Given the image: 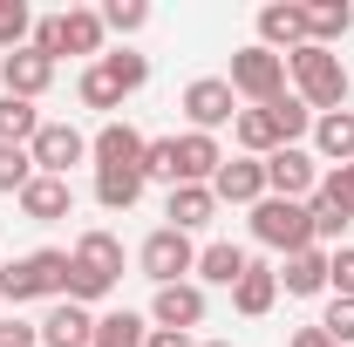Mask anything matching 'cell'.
I'll use <instances>...</instances> for the list:
<instances>
[{"mask_svg":"<svg viewBox=\"0 0 354 347\" xmlns=\"http://www.w3.org/2000/svg\"><path fill=\"white\" fill-rule=\"evenodd\" d=\"M286 75H293V95L307 102V109H320V116H334L341 102H348V68H341V55L334 48H293L286 55Z\"/></svg>","mask_w":354,"mask_h":347,"instance_id":"obj_1","label":"cell"},{"mask_svg":"<svg viewBox=\"0 0 354 347\" xmlns=\"http://www.w3.org/2000/svg\"><path fill=\"white\" fill-rule=\"evenodd\" d=\"M0 300H68V252H28L0 265Z\"/></svg>","mask_w":354,"mask_h":347,"instance_id":"obj_2","label":"cell"},{"mask_svg":"<svg viewBox=\"0 0 354 347\" xmlns=\"http://www.w3.org/2000/svg\"><path fill=\"white\" fill-rule=\"evenodd\" d=\"M102 14L95 7H68V14H48V21H35V55H102Z\"/></svg>","mask_w":354,"mask_h":347,"instance_id":"obj_3","label":"cell"},{"mask_svg":"<svg viewBox=\"0 0 354 347\" xmlns=\"http://www.w3.org/2000/svg\"><path fill=\"white\" fill-rule=\"evenodd\" d=\"M225 82H232V95H245L252 109H266V102L286 95V55H272V48L252 41V48L232 55V75H225Z\"/></svg>","mask_w":354,"mask_h":347,"instance_id":"obj_4","label":"cell"},{"mask_svg":"<svg viewBox=\"0 0 354 347\" xmlns=\"http://www.w3.org/2000/svg\"><path fill=\"white\" fill-rule=\"evenodd\" d=\"M252 238L293 259V252H307V245H313V218H307V205H286V198H259V205H252Z\"/></svg>","mask_w":354,"mask_h":347,"instance_id":"obj_5","label":"cell"},{"mask_svg":"<svg viewBox=\"0 0 354 347\" xmlns=\"http://www.w3.org/2000/svg\"><path fill=\"white\" fill-rule=\"evenodd\" d=\"M136 265H143V279H150V286H177L184 272H198V245H191V232L157 225V232L136 245Z\"/></svg>","mask_w":354,"mask_h":347,"instance_id":"obj_6","label":"cell"},{"mask_svg":"<svg viewBox=\"0 0 354 347\" xmlns=\"http://www.w3.org/2000/svg\"><path fill=\"white\" fill-rule=\"evenodd\" d=\"M184 116H191V130H198V136L239 123V95H232V82H225V75H198V82L184 88Z\"/></svg>","mask_w":354,"mask_h":347,"instance_id":"obj_7","label":"cell"},{"mask_svg":"<svg viewBox=\"0 0 354 347\" xmlns=\"http://www.w3.org/2000/svg\"><path fill=\"white\" fill-rule=\"evenodd\" d=\"M313 191H320V177H313V157L300 150V143H286V150H272V157H266V198L307 205Z\"/></svg>","mask_w":354,"mask_h":347,"instance_id":"obj_8","label":"cell"},{"mask_svg":"<svg viewBox=\"0 0 354 347\" xmlns=\"http://www.w3.org/2000/svg\"><path fill=\"white\" fill-rule=\"evenodd\" d=\"M28 157H35V171H41V177H68L88 157V136L68 130V123H41L35 143H28Z\"/></svg>","mask_w":354,"mask_h":347,"instance_id":"obj_9","label":"cell"},{"mask_svg":"<svg viewBox=\"0 0 354 347\" xmlns=\"http://www.w3.org/2000/svg\"><path fill=\"white\" fill-rule=\"evenodd\" d=\"M143 143L150 136L136 123H102L95 143H88V157H95V171H143Z\"/></svg>","mask_w":354,"mask_h":347,"instance_id":"obj_10","label":"cell"},{"mask_svg":"<svg viewBox=\"0 0 354 347\" xmlns=\"http://www.w3.org/2000/svg\"><path fill=\"white\" fill-rule=\"evenodd\" d=\"M150 320H157V327H171V334H191V327L205 320V286H191V279H177V286H157V300H150Z\"/></svg>","mask_w":354,"mask_h":347,"instance_id":"obj_11","label":"cell"},{"mask_svg":"<svg viewBox=\"0 0 354 347\" xmlns=\"http://www.w3.org/2000/svg\"><path fill=\"white\" fill-rule=\"evenodd\" d=\"M212 198H225V205H259L266 198V164L259 157H225L218 177H212Z\"/></svg>","mask_w":354,"mask_h":347,"instance_id":"obj_12","label":"cell"},{"mask_svg":"<svg viewBox=\"0 0 354 347\" xmlns=\"http://www.w3.org/2000/svg\"><path fill=\"white\" fill-rule=\"evenodd\" d=\"M0 82H7V95L35 102V95L55 82V62H48V55H35V48H14V55H0Z\"/></svg>","mask_w":354,"mask_h":347,"instance_id":"obj_13","label":"cell"},{"mask_svg":"<svg viewBox=\"0 0 354 347\" xmlns=\"http://www.w3.org/2000/svg\"><path fill=\"white\" fill-rule=\"evenodd\" d=\"M21 212L35 218V225H62V218L75 212V184H68V177H41V171H35V184L21 191Z\"/></svg>","mask_w":354,"mask_h":347,"instance_id":"obj_14","label":"cell"},{"mask_svg":"<svg viewBox=\"0 0 354 347\" xmlns=\"http://www.w3.org/2000/svg\"><path fill=\"white\" fill-rule=\"evenodd\" d=\"M259 48H307V7H286V0H272V7H259Z\"/></svg>","mask_w":354,"mask_h":347,"instance_id":"obj_15","label":"cell"},{"mask_svg":"<svg viewBox=\"0 0 354 347\" xmlns=\"http://www.w3.org/2000/svg\"><path fill=\"white\" fill-rule=\"evenodd\" d=\"M225 164V150H218V136H177V184H212Z\"/></svg>","mask_w":354,"mask_h":347,"instance_id":"obj_16","label":"cell"},{"mask_svg":"<svg viewBox=\"0 0 354 347\" xmlns=\"http://www.w3.org/2000/svg\"><path fill=\"white\" fill-rule=\"evenodd\" d=\"M75 265H82L88 279L116 286V279H123V245H116V232H82V245H75Z\"/></svg>","mask_w":354,"mask_h":347,"instance_id":"obj_17","label":"cell"},{"mask_svg":"<svg viewBox=\"0 0 354 347\" xmlns=\"http://www.w3.org/2000/svg\"><path fill=\"white\" fill-rule=\"evenodd\" d=\"M88 341H95V320H88V306H75V300H62L41 320V347H88Z\"/></svg>","mask_w":354,"mask_h":347,"instance_id":"obj_18","label":"cell"},{"mask_svg":"<svg viewBox=\"0 0 354 347\" xmlns=\"http://www.w3.org/2000/svg\"><path fill=\"white\" fill-rule=\"evenodd\" d=\"M212 212H218L212 184H177V191H171V205H164L171 232H198V225H212Z\"/></svg>","mask_w":354,"mask_h":347,"instance_id":"obj_19","label":"cell"},{"mask_svg":"<svg viewBox=\"0 0 354 347\" xmlns=\"http://www.w3.org/2000/svg\"><path fill=\"white\" fill-rule=\"evenodd\" d=\"M272 300H279V272H272V265H245V279L232 286V306H239L245 320H266Z\"/></svg>","mask_w":354,"mask_h":347,"instance_id":"obj_20","label":"cell"},{"mask_svg":"<svg viewBox=\"0 0 354 347\" xmlns=\"http://www.w3.org/2000/svg\"><path fill=\"white\" fill-rule=\"evenodd\" d=\"M313 150L341 171L354 164V109H334V116H313Z\"/></svg>","mask_w":354,"mask_h":347,"instance_id":"obj_21","label":"cell"},{"mask_svg":"<svg viewBox=\"0 0 354 347\" xmlns=\"http://www.w3.org/2000/svg\"><path fill=\"white\" fill-rule=\"evenodd\" d=\"M279 286L293 293V300H313V293H327V252H293L286 259V272H279Z\"/></svg>","mask_w":354,"mask_h":347,"instance_id":"obj_22","label":"cell"},{"mask_svg":"<svg viewBox=\"0 0 354 347\" xmlns=\"http://www.w3.org/2000/svg\"><path fill=\"white\" fill-rule=\"evenodd\" d=\"M232 136H239V150H245V157H259V164L272 157V150H286L266 109H239V123H232Z\"/></svg>","mask_w":354,"mask_h":347,"instance_id":"obj_23","label":"cell"},{"mask_svg":"<svg viewBox=\"0 0 354 347\" xmlns=\"http://www.w3.org/2000/svg\"><path fill=\"white\" fill-rule=\"evenodd\" d=\"M245 252H239V245H232V238H218V245H205V252H198V279H212V286H239V279H245Z\"/></svg>","mask_w":354,"mask_h":347,"instance_id":"obj_24","label":"cell"},{"mask_svg":"<svg viewBox=\"0 0 354 347\" xmlns=\"http://www.w3.org/2000/svg\"><path fill=\"white\" fill-rule=\"evenodd\" d=\"M35 130H41V109H35V102H21V95H0V143L28 150Z\"/></svg>","mask_w":354,"mask_h":347,"instance_id":"obj_25","label":"cell"},{"mask_svg":"<svg viewBox=\"0 0 354 347\" xmlns=\"http://www.w3.org/2000/svg\"><path fill=\"white\" fill-rule=\"evenodd\" d=\"M354 28V7L348 0H327V7H307V41L313 48H334L341 35Z\"/></svg>","mask_w":354,"mask_h":347,"instance_id":"obj_26","label":"cell"},{"mask_svg":"<svg viewBox=\"0 0 354 347\" xmlns=\"http://www.w3.org/2000/svg\"><path fill=\"white\" fill-rule=\"evenodd\" d=\"M143 198V171H95V205L102 212H130Z\"/></svg>","mask_w":354,"mask_h":347,"instance_id":"obj_27","label":"cell"},{"mask_svg":"<svg viewBox=\"0 0 354 347\" xmlns=\"http://www.w3.org/2000/svg\"><path fill=\"white\" fill-rule=\"evenodd\" d=\"M143 341H150L143 313L123 306V313H102V320H95V341H88V347H143Z\"/></svg>","mask_w":354,"mask_h":347,"instance_id":"obj_28","label":"cell"},{"mask_svg":"<svg viewBox=\"0 0 354 347\" xmlns=\"http://www.w3.org/2000/svg\"><path fill=\"white\" fill-rule=\"evenodd\" d=\"M266 116H272V130H279V143H300V136L313 130V109L300 102V95H279V102H266Z\"/></svg>","mask_w":354,"mask_h":347,"instance_id":"obj_29","label":"cell"},{"mask_svg":"<svg viewBox=\"0 0 354 347\" xmlns=\"http://www.w3.org/2000/svg\"><path fill=\"white\" fill-rule=\"evenodd\" d=\"M307 218H313V238H341V232L354 225V212L341 205V198H327V191H313V198H307Z\"/></svg>","mask_w":354,"mask_h":347,"instance_id":"obj_30","label":"cell"},{"mask_svg":"<svg viewBox=\"0 0 354 347\" xmlns=\"http://www.w3.org/2000/svg\"><path fill=\"white\" fill-rule=\"evenodd\" d=\"M102 68H109V82L123 88V95H136V88L150 82V55H130V48H116V55H102Z\"/></svg>","mask_w":354,"mask_h":347,"instance_id":"obj_31","label":"cell"},{"mask_svg":"<svg viewBox=\"0 0 354 347\" xmlns=\"http://www.w3.org/2000/svg\"><path fill=\"white\" fill-rule=\"evenodd\" d=\"M75 95H82V109H116V102H123V88L109 82V68H102V62H88V68H82Z\"/></svg>","mask_w":354,"mask_h":347,"instance_id":"obj_32","label":"cell"},{"mask_svg":"<svg viewBox=\"0 0 354 347\" xmlns=\"http://www.w3.org/2000/svg\"><path fill=\"white\" fill-rule=\"evenodd\" d=\"M150 177L177 191V136H150V143H143V184H150Z\"/></svg>","mask_w":354,"mask_h":347,"instance_id":"obj_33","label":"cell"},{"mask_svg":"<svg viewBox=\"0 0 354 347\" xmlns=\"http://www.w3.org/2000/svg\"><path fill=\"white\" fill-rule=\"evenodd\" d=\"M28 184H35V157H28V150H14V143H0V198H7V191L21 198Z\"/></svg>","mask_w":354,"mask_h":347,"instance_id":"obj_34","label":"cell"},{"mask_svg":"<svg viewBox=\"0 0 354 347\" xmlns=\"http://www.w3.org/2000/svg\"><path fill=\"white\" fill-rule=\"evenodd\" d=\"M28 35H35V14H28V0H0V48L14 55Z\"/></svg>","mask_w":354,"mask_h":347,"instance_id":"obj_35","label":"cell"},{"mask_svg":"<svg viewBox=\"0 0 354 347\" xmlns=\"http://www.w3.org/2000/svg\"><path fill=\"white\" fill-rule=\"evenodd\" d=\"M102 28L109 35H136V28H150V7L143 0H109L102 7Z\"/></svg>","mask_w":354,"mask_h":347,"instance_id":"obj_36","label":"cell"},{"mask_svg":"<svg viewBox=\"0 0 354 347\" xmlns=\"http://www.w3.org/2000/svg\"><path fill=\"white\" fill-rule=\"evenodd\" d=\"M327 286H334V300H354V245L327 252Z\"/></svg>","mask_w":354,"mask_h":347,"instance_id":"obj_37","label":"cell"},{"mask_svg":"<svg viewBox=\"0 0 354 347\" xmlns=\"http://www.w3.org/2000/svg\"><path fill=\"white\" fill-rule=\"evenodd\" d=\"M320 327H327V341H334V347H354V300H334Z\"/></svg>","mask_w":354,"mask_h":347,"instance_id":"obj_38","label":"cell"},{"mask_svg":"<svg viewBox=\"0 0 354 347\" xmlns=\"http://www.w3.org/2000/svg\"><path fill=\"white\" fill-rule=\"evenodd\" d=\"M0 347H41V327H28V320L0 313Z\"/></svg>","mask_w":354,"mask_h":347,"instance_id":"obj_39","label":"cell"},{"mask_svg":"<svg viewBox=\"0 0 354 347\" xmlns=\"http://www.w3.org/2000/svg\"><path fill=\"white\" fill-rule=\"evenodd\" d=\"M320 191H327V198H341V205L354 212V164H341V171H327V184H320Z\"/></svg>","mask_w":354,"mask_h":347,"instance_id":"obj_40","label":"cell"},{"mask_svg":"<svg viewBox=\"0 0 354 347\" xmlns=\"http://www.w3.org/2000/svg\"><path fill=\"white\" fill-rule=\"evenodd\" d=\"M293 347H334V341H327V327L313 320V327H300V334H293Z\"/></svg>","mask_w":354,"mask_h":347,"instance_id":"obj_41","label":"cell"},{"mask_svg":"<svg viewBox=\"0 0 354 347\" xmlns=\"http://www.w3.org/2000/svg\"><path fill=\"white\" fill-rule=\"evenodd\" d=\"M143 347H198V341H191V334H171V327H157V334H150Z\"/></svg>","mask_w":354,"mask_h":347,"instance_id":"obj_42","label":"cell"},{"mask_svg":"<svg viewBox=\"0 0 354 347\" xmlns=\"http://www.w3.org/2000/svg\"><path fill=\"white\" fill-rule=\"evenodd\" d=\"M198 347H232V341H198Z\"/></svg>","mask_w":354,"mask_h":347,"instance_id":"obj_43","label":"cell"},{"mask_svg":"<svg viewBox=\"0 0 354 347\" xmlns=\"http://www.w3.org/2000/svg\"><path fill=\"white\" fill-rule=\"evenodd\" d=\"M0 306H7V300H0Z\"/></svg>","mask_w":354,"mask_h":347,"instance_id":"obj_44","label":"cell"}]
</instances>
